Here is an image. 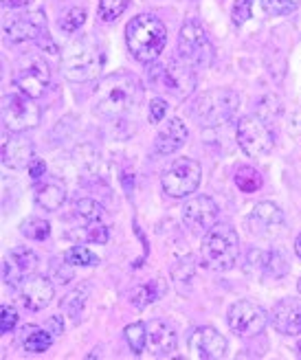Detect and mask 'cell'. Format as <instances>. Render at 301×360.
<instances>
[{"label": "cell", "mask_w": 301, "mask_h": 360, "mask_svg": "<svg viewBox=\"0 0 301 360\" xmlns=\"http://www.w3.org/2000/svg\"><path fill=\"white\" fill-rule=\"evenodd\" d=\"M238 143L246 156H267L273 146H275V136L273 130L269 128V123L257 115L242 117L238 123Z\"/></svg>", "instance_id": "10"}, {"label": "cell", "mask_w": 301, "mask_h": 360, "mask_svg": "<svg viewBox=\"0 0 301 360\" xmlns=\"http://www.w3.org/2000/svg\"><path fill=\"white\" fill-rule=\"evenodd\" d=\"M246 226H249L251 236L273 238L284 226V213L275 202H257L246 218Z\"/></svg>", "instance_id": "16"}, {"label": "cell", "mask_w": 301, "mask_h": 360, "mask_svg": "<svg viewBox=\"0 0 301 360\" xmlns=\"http://www.w3.org/2000/svg\"><path fill=\"white\" fill-rule=\"evenodd\" d=\"M31 0H3L5 7H11V9H20V7H27Z\"/></svg>", "instance_id": "43"}, {"label": "cell", "mask_w": 301, "mask_h": 360, "mask_svg": "<svg viewBox=\"0 0 301 360\" xmlns=\"http://www.w3.org/2000/svg\"><path fill=\"white\" fill-rule=\"evenodd\" d=\"M172 279H174V283H176L179 290H181V283H185V281L189 283L193 279V262H191V257H187V259H183V262H179L174 266Z\"/></svg>", "instance_id": "36"}, {"label": "cell", "mask_w": 301, "mask_h": 360, "mask_svg": "<svg viewBox=\"0 0 301 360\" xmlns=\"http://www.w3.org/2000/svg\"><path fill=\"white\" fill-rule=\"evenodd\" d=\"M88 295H91V285H79V288H75L73 292H68L66 297H64V301H62V310L68 314V316H73L75 321L79 319V314L84 312V308H86V299H88Z\"/></svg>", "instance_id": "26"}, {"label": "cell", "mask_w": 301, "mask_h": 360, "mask_svg": "<svg viewBox=\"0 0 301 360\" xmlns=\"http://www.w3.org/2000/svg\"><path fill=\"white\" fill-rule=\"evenodd\" d=\"M167 110H169V105H167L165 99H161V97L152 99V103H150V115H148L150 117V123H161L165 119Z\"/></svg>", "instance_id": "38"}, {"label": "cell", "mask_w": 301, "mask_h": 360, "mask_svg": "<svg viewBox=\"0 0 301 360\" xmlns=\"http://www.w3.org/2000/svg\"><path fill=\"white\" fill-rule=\"evenodd\" d=\"M49 82H51V70L46 62L38 56L23 58V62L18 64L13 73V86L33 99H38L46 93Z\"/></svg>", "instance_id": "11"}, {"label": "cell", "mask_w": 301, "mask_h": 360, "mask_svg": "<svg viewBox=\"0 0 301 360\" xmlns=\"http://www.w3.org/2000/svg\"><path fill=\"white\" fill-rule=\"evenodd\" d=\"M130 0H99V18L103 22H113L126 11Z\"/></svg>", "instance_id": "33"}, {"label": "cell", "mask_w": 301, "mask_h": 360, "mask_svg": "<svg viewBox=\"0 0 301 360\" xmlns=\"http://www.w3.org/2000/svg\"><path fill=\"white\" fill-rule=\"evenodd\" d=\"M86 22V9L82 7H73V9H68L66 15L62 18V22H60V29L64 33H77Z\"/></svg>", "instance_id": "34"}, {"label": "cell", "mask_w": 301, "mask_h": 360, "mask_svg": "<svg viewBox=\"0 0 301 360\" xmlns=\"http://www.w3.org/2000/svg\"><path fill=\"white\" fill-rule=\"evenodd\" d=\"M200 255L205 266L216 270V273L231 270L240 259V238L236 229L229 224L211 226L203 238Z\"/></svg>", "instance_id": "3"}, {"label": "cell", "mask_w": 301, "mask_h": 360, "mask_svg": "<svg viewBox=\"0 0 301 360\" xmlns=\"http://www.w3.org/2000/svg\"><path fill=\"white\" fill-rule=\"evenodd\" d=\"M53 283L46 277H25L23 285H20V301L27 310L40 312L46 305H51L53 301Z\"/></svg>", "instance_id": "19"}, {"label": "cell", "mask_w": 301, "mask_h": 360, "mask_svg": "<svg viewBox=\"0 0 301 360\" xmlns=\"http://www.w3.org/2000/svg\"><path fill=\"white\" fill-rule=\"evenodd\" d=\"M143 101V84L130 73H113L95 88V112L103 119H123Z\"/></svg>", "instance_id": "1"}, {"label": "cell", "mask_w": 301, "mask_h": 360, "mask_svg": "<svg viewBox=\"0 0 301 360\" xmlns=\"http://www.w3.org/2000/svg\"><path fill=\"white\" fill-rule=\"evenodd\" d=\"M271 323L284 336L301 334V299L290 297L275 303V308L271 310Z\"/></svg>", "instance_id": "17"}, {"label": "cell", "mask_w": 301, "mask_h": 360, "mask_svg": "<svg viewBox=\"0 0 301 360\" xmlns=\"http://www.w3.org/2000/svg\"><path fill=\"white\" fill-rule=\"evenodd\" d=\"M189 132H187V125L181 121V119H169L163 130L156 134V141H154V152L161 154V156H169L174 152H179L185 141H187Z\"/></svg>", "instance_id": "21"}, {"label": "cell", "mask_w": 301, "mask_h": 360, "mask_svg": "<svg viewBox=\"0 0 301 360\" xmlns=\"http://www.w3.org/2000/svg\"><path fill=\"white\" fill-rule=\"evenodd\" d=\"M46 330H49L53 336L64 334V321H62L60 316H51V319H49V323H46Z\"/></svg>", "instance_id": "42"}, {"label": "cell", "mask_w": 301, "mask_h": 360, "mask_svg": "<svg viewBox=\"0 0 301 360\" xmlns=\"http://www.w3.org/2000/svg\"><path fill=\"white\" fill-rule=\"evenodd\" d=\"M176 345H179V338H176V332L169 323L158 319L148 323V349L152 356L169 358L176 352Z\"/></svg>", "instance_id": "20"}, {"label": "cell", "mask_w": 301, "mask_h": 360, "mask_svg": "<svg viewBox=\"0 0 301 360\" xmlns=\"http://www.w3.org/2000/svg\"><path fill=\"white\" fill-rule=\"evenodd\" d=\"M193 117L203 128H218V125L231 121L240 110V95L231 88H214L207 90L193 101Z\"/></svg>", "instance_id": "5"}, {"label": "cell", "mask_w": 301, "mask_h": 360, "mask_svg": "<svg viewBox=\"0 0 301 360\" xmlns=\"http://www.w3.org/2000/svg\"><path fill=\"white\" fill-rule=\"evenodd\" d=\"M46 174V163L42 158H33L31 160V165H29V176L33 178V180H38L40 176H44Z\"/></svg>", "instance_id": "41"}, {"label": "cell", "mask_w": 301, "mask_h": 360, "mask_svg": "<svg viewBox=\"0 0 301 360\" xmlns=\"http://www.w3.org/2000/svg\"><path fill=\"white\" fill-rule=\"evenodd\" d=\"M3 29H5V35H7V40L11 44L42 38L44 31H46V15L40 9L25 11V13H15V15H9L7 18Z\"/></svg>", "instance_id": "13"}, {"label": "cell", "mask_w": 301, "mask_h": 360, "mask_svg": "<svg viewBox=\"0 0 301 360\" xmlns=\"http://www.w3.org/2000/svg\"><path fill=\"white\" fill-rule=\"evenodd\" d=\"M297 352H299V358H301V343H299V347H297Z\"/></svg>", "instance_id": "45"}, {"label": "cell", "mask_w": 301, "mask_h": 360, "mask_svg": "<svg viewBox=\"0 0 301 360\" xmlns=\"http://www.w3.org/2000/svg\"><path fill=\"white\" fill-rule=\"evenodd\" d=\"M88 240L95 242V244H105V242H108V229L101 226V224L88 229Z\"/></svg>", "instance_id": "40"}, {"label": "cell", "mask_w": 301, "mask_h": 360, "mask_svg": "<svg viewBox=\"0 0 301 360\" xmlns=\"http://www.w3.org/2000/svg\"><path fill=\"white\" fill-rule=\"evenodd\" d=\"M251 15H253V0H236L233 11H231L233 25L236 27H242Z\"/></svg>", "instance_id": "37"}, {"label": "cell", "mask_w": 301, "mask_h": 360, "mask_svg": "<svg viewBox=\"0 0 301 360\" xmlns=\"http://www.w3.org/2000/svg\"><path fill=\"white\" fill-rule=\"evenodd\" d=\"M75 213L79 215L84 222H91L93 224V222H99L101 220L103 209H101L99 202L91 200V198H82V200H77V205H75Z\"/></svg>", "instance_id": "32"}, {"label": "cell", "mask_w": 301, "mask_h": 360, "mask_svg": "<svg viewBox=\"0 0 301 360\" xmlns=\"http://www.w3.org/2000/svg\"><path fill=\"white\" fill-rule=\"evenodd\" d=\"M62 75L70 82H91L103 68V53L91 38H79L62 56Z\"/></svg>", "instance_id": "4"}, {"label": "cell", "mask_w": 301, "mask_h": 360, "mask_svg": "<svg viewBox=\"0 0 301 360\" xmlns=\"http://www.w3.org/2000/svg\"><path fill=\"white\" fill-rule=\"evenodd\" d=\"M64 200H66V191L56 183H44V185L35 187V202L46 211L62 209Z\"/></svg>", "instance_id": "23"}, {"label": "cell", "mask_w": 301, "mask_h": 360, "mask_svg": "<svg viewBox=\"0 0 301 360\" xmlns=\"http://www.w3.org/2000/svg\"><path fill=\"white\" fill-rule=\"evenodd\" d=\"M0 312H3V316H0V332L9 334L18 323V312L11 308V305H3V310Z\"/></svg>", "instance_id": "39"}, {"label": "cell", "mask_w": 301, "mask_h": 360, "mask_svg": "<svg viewBox=\"0 0 301 360\" xmlns=\"http://www.w3.org/2000/svg\"><path fill=\"white\" fill-rule=\"evenodd\" d=\"M262 268L273 277H284L288 273V262L284 255L279 253V250H273V253H264Z\"/></svg>", "instance_id": "31"}, {"label": "cell", "mask_w": 301, "mask_h": 360, "mask_svg": "<svg viewBox=\"0 0 301 360\" xmlns=\"http://www.w3.org/2000/svg\"><path fill=\"white\" fill-rule=\"evenodd\" d=\"M165 281L163 279H154V281H148L143 285H139L136 290L132 292V305L136 308H146V305L158 301L163 295H165Z\"/></svg>", "instance_id": "24"}, {"label": "cell", "mask_w": 301, "mask_h": 360, "mask_svg": "<svg viewBox=\"0 0 301 360\" xmlns=\"http://www.w3.org/2000/svg\"><path fill=\"white\" fill-rule=\"evenodd\" d=\"M218 218H220V207L209 195L189 198L183 207V222L191 233H207L211 226L218 224Z\"/></svg>", "instance_id": "14"}, {"label": "cell", "mask_w": 301, "mask_h": 360, "mask_svg": "<svg viewBox=\"0 0 301 360\" xmlns=\"http://www.w3.org/2000/svg\"><path fill=\"white\" fill-rule=\"evenodd\" d=\"M226 321H229V328L238 336L249 338V336H257L264 332V328H267V323H269V314L264 312L262 305L242 299L229 308Z\"/></svg>", "instance_id": "12"}, {"label": "cell", "mask_w": 301, "mask_h": 360, "mask_svg": "<svg viewBox=\"0 0 301 360\" xmlns=\"http://www.w3.org/2000/svg\"><path fill=\"white\" fill-rule=\"evenodd\" d=\"M297 288H299V292H301V279H299V283H297Z\"/></svg>", "instance_id": "46"}, {"label": "cell", "mask_w": 301, "mask_h": 360, "mask_svg": "<svg viewBox=\"0 0 301 360\" xmlns=\"http://www.w3.org/2000/svg\"><path fill=\"white\" fill-rule=\"evenodd\" d=\"M236 185H238V189L240 191H244V193H253V191H257L260 187H262V174L257 172V169H253V167H240L238 172H236Z\"/></svg>", "instance_id": "28"}, {"label": "cell", "mask_w": 301, "mask_h": 360, "mask_svg": "<svg viewBox=\"0 0 301 360\" xmlns=\"http://www.w3.org/2000/svg\"><path fill=\"white\" fill-rule=\"evenodd\" d=\"M40 108L33 103V97L25 93H11L3 97V123L13 134L38 128L40 123Z\"/></svg>", "instance_id": "8"}, {"label": "cell", "mask_w": 301, "mask_h": 360, "mask_svg": "<svg viewBox=\"0 0 301 360\" xmlns=\"http://www.w3.org/2000/svg\"><path fill=\"white\" fill-rule=\"evenodd\" d=\"M200 178H203L200 163H196L193 158H176L163 172L161 183H163V191L169 198H187L189 193L198 189Z\"/></svg>", "instance_id": "9"}, {"label": "cell", "mask_w": 301, "mask_h": 360, "mask_svg": "<svg viewBox=\"0 0 301 360\" xmlns=\"http://www.w3.org/2000/svg\"><path fill=\"white\" fill-rule=\"evenodd\" d=\"M126 340L132 354H143L148 349V323H132V326H128Z\"/></svg>", "instance_id": "27"}, {"label": "cell", "mask_w": 301, "mask_h": 360, "mask_svg": "<svg viewBox=\"0 0 301 360\" xmlns=\"http://www.w3.org/2000/svg\"><path fill=\"white\" fill-rule=\"evenodd\" d=\"M64 259L70 266H97L99 264V257L88 246H73L64 255Z\"/></svg>", "instance_id": "30"}, {"label": "cell", "mask_w": 301, "mask_h": 360, "mask_svg": "<svg viewBox=\"0 0 301 360\" xmlns=\"http://www.w3.org/2000/svg\"><path fill=\"white\" fill-rule=\"evenodd\" d=\"M179 56L193 68H207L214 62V44L198 20H189L183 25L179 35Z\"/></svg>", "instance_id": "7"}, {"label": "cell", "mask_w": 301, "mask_h": 360, "mask_svg": "<svg viewBox=\"0 0 301 360\" xmlns=\"http://www.w3.org/2000/svg\"><path fill=\"white\" fill-rule=\"evenodd\" d=\"M150 82L156 86V90L174 95L176 99H185L196 88V70L193 66L183 60L181 56L172 58L167 64H156L150 68Z\"/></svg>", "instance_id": "6"}, {"label": "cell", "mask_w": 301, "mask_h": 360, "mask_svg": "<svg viewBox=\"0 0 301 360\" xmlns=\"http://www.w3.org/2000/svg\"><path fill=\"white\" fill-rule=\"evenodd\" d=\"M20 233L29 240H35V242H42L51 236V224L42 218H29L20 224Z\"/></svg>", "instance_id": "29"}, {"label": "cell", "mask_w": 301, "mask_h": 360, "mask_svg": "<svg viewBox=\"0 0 301 360\" xmlns=\"http://www.w3.org/2000/svg\"><path fill=\"white\" fill-rule=\"evenodd\" d=\"M23 336H25V349L33 352V354L46 352L51 347V343H53V334L49 330H40L35 326H27L23 330Z\"/></svg>", "instance_id": "25"}, {"label": "cell", "mask_w": 301, "mask_h": 360, "mask_svg": "<svg viewBox=\"0 0 301 360\" xmlns=\"http://www.w3.org/2000/svg\"><path fill=\"white\" fill-rule=\"evenodd\" d=\"M295 253H297V257L301 259V233H299V238L295 240Z\"/></svg>", "instance_id": "44"}, {"label": "cell", "mask_w": 301, "mask_h": 360, "mask_svg": "<svg viewBox=\"0 0 301 360\" xmlns=\"http://www.w3.org/2000/svg\"><path fill=\"white\" fill-rule=\"evenodd\" d=\"M260 5L271 15H286L301 5V0H260Z\"/></svg>", "instance_id": "35"}, {"label": "cell", "mask_w": 301, "mask_h": 360, "mask_svg": "<svg viewBox=\"0 0 301 360\" xmlns=\"http://www.w3.org/2000/svg\"><path fill=\"white\" fill-rule=\"evenodd\" d=\"M189 352L193 358H200V360H218L224 358L226 354V338L214 330V328H196L189 334Z\"/></svg>", "instance_id": "15"}, {"label": "cell", "mask_w": 301, "mask_h": 360, "mask_svg": "<svg viewBox=\"0 0 301 360\" xmlns=\"http://www.w3.org/2000/svg\"><path fill=\"white\" fill-rule=\"evenodd\" d=\"M35 268H38V255H35L31 248H27V246L11 248L9 259L3 264L5 283L18 285V281H25V277L31 275Z\"/></svg>", "instance_id": "18"}, {"label": "cell", "mask_w": 301, "mask_h": 360, "mask_svg": "<svg viewBox=\"0 0 301 360\" xmlns=\"http://www.w3.org/2000/svg\"><path fill=\"white\" fill-rule=\"evenodd\" d=\"M33 160V146L25 136H11L3 143V163L11 169H25Z\"/></svg>", "instance_id": "22"}, {"label": "cell", "mask_w": 301, "mask_h": 360, "mask_svg": "<svg viewBox=\"0 0 301 360\" xmlns=\"http://www.w3.org/2000/svg\"><path fill=\"white\" fill-rule=\"evenodd\" d=\"M126 42L134 60L150 64L163 53L167 44V29L156 15L141 13L128 22Z\"/></svg>", "instance_id": "2"}]
</instances>
